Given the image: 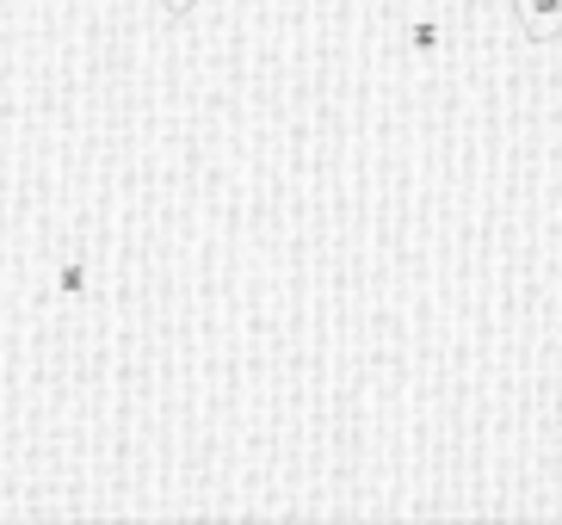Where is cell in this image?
<instances>
[{
  "mask_svg": "<svg viewBox=\"0 0 562 525\" xmlns=\"http://www.w3.org/2000/svg\"><path fill=\"white\" fill-rule=\"evenodd\" d=\"M402 44H408L414 56H439V49H446V25H439V19H414Z\"/></svg>",
  "mask_w": 562,
  "mask_h": 525,
  "instance_id": "6da1fadb",
  "label": "cell"
},
{
  "mask_svg": "<svg viewBox=\"0 0 562 525\" xmlns=\"http://www.w3.org/2000/svg\"><path fill=\"white\" fill-rule=\"evenodd\" d=\"M87 291V266L75 260V266H63V297H81Z\"/></svg>",
  "mask_w": 562,
  "mask_h": 525,
  "instance_id": "7a4b0ae2",
  "label": "cell"
}]
</instances>
